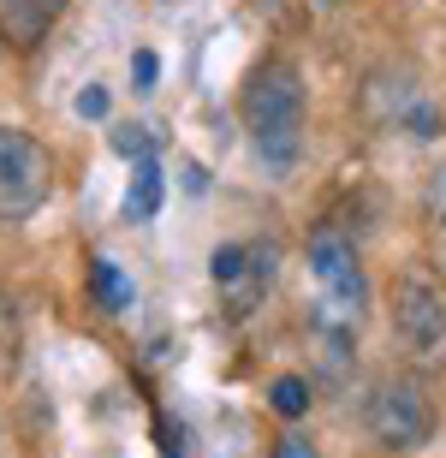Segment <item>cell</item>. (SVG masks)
<instances>
[{"instance_id": "cell-1", "label": "cell", "mask_w": 446, "mask_h": 458, "mask_svg": "<svg viewBox=\"0 0 446 458\" xmlns=\"http://www.w3.org/2000/svg\"><path fill=\"white\" fill-rule=\"evenodd\" d=\"M304 78H298L292 60L280 54H262L250 78H244V96H239V114H244V131L257 143V161L268 167V179H286L304 155Z\"/></svg>"}, {"instance_id": "cell-2", "label": "cell", "mask_w": 446, "mask_h": 458, "mask_svg": "<svg viewBox=\"0 0 446 458\" xmlns=\"http://www.w3.org/2000/svg\"><path fill=\"white\" fill-rule=\"evenodd\" d=\"M393 340L411 369H446V292L429 274L393 280Z\"/></svg>"}, {"instance_id": "cell-3", "label": "cell", "mask_w": 446, "mask_h": 458, "mask_svg": "<svg viewBox=\"0 0 446 458\" xmlns=\"http://www.w3.org/2000/svg\"><path fill=\"white\" fill-rule=\"evenodd\" d=\"M363 423H369L375 446H387V453H417V446H429V435H434V399L417 375H381L375 387H369Z\"/></svg>"}, {"instance_id": "cell-4", "label": "cell", "mask_w": 446, "mask_h": 458, "mask_svg": "<svg viewBox=\"0 0 446 458\" xmlns=\"http://www.w3.org/2000/svg\"><path fill=\"white\" fill-rule=\"evenodd\" d=\"M54 191V155L24 125H0V221L24 226Z\"/></svg>"}, {"instance_id": "cell-5", "label": "cell", "mask_w": 446, "mask_h": 458, "mask_svg": "<svg viewBox=\"0 0 446 458\" xmlns=\"http://www.w3.org/2000/svg\"><path fill=\"white\" fill-rule=\"evenodd\" d=\"M309 274L322 280V292L333 298L340 316H358L363 310V268H358V238L340 233V226H316L304 244Z\"/></svg>"}, {"instance_id": "cell-6", "label": "cell", "mask_w": 446, "mask_h": 458, "mask_svg": "<svg viewBox=\"0 0 446 458\" xmlns=\"http://www.w3.org/2000/svg\"><path fill=\"white\" fill-rule=\"evenodd\" d=\"M54 18H60V0H0V48L36 54L48 42Z\"/></svg>"}, {"instance_id": "cell-7", "label": "cell", "mask_w": 446, "mask_h": 458, "mask_svg": "<svg viewBox=\"0 0 446 458\" xmlns=\"http://www.w3.org/2000/svg\"><path fill=\"white\" fill-rule=\"evenodd\" d=\"M161 197H167L161 167H155V161H138V179H131V191H125V221H149L155 208H161Z\"/></svg>"}, {"instance_id": "cell-8", "label": "cell", "mask_w": 446, "mask_h": 458, "mask_svg": "<svg viewBox=\"0 0 446 458\" xmlns=\"http://www.w3.org/2000/svg\"><path fill=\"white\" fill-rule=\"evenodd\" d=\"M89 286H96V304H102V310H125V304H131V286H125V274L114 268L107 256L89 262Z\"/></svg>"}, {"instance_id": "cell-9", "label": "cell", "mask_w": 446, "mask_h": 458, "mask_svg": "<svg viewBox=\"0 0 446 458\" xmlns=\"http://www.w3.org/2000/svg\"><path fill=\"white\" fill-rule=\"evenodd\" d=\"M268 405H274L286 423H298V417H304L316 399H309V381H304V375H280L274 387H268Z\"/></svg>"}, {"instance_id": "cell-10", "label": "cell", "mask_w": 446, "mask_h": 458, "mask_svg": "<svg viewBox=\"0 0 446 458\" xmlns=\"http://www.w3.org/2000/svg\"><path fill=\"white\" fill-rule=\"evenodd\" d=\"M18 352H24V322H18L13 298H0V375L18 369Z\"/></svg>"}, {"instance_id": "cell-11", "label": "cell", "mask_w": 446, "mask_h": 458, "mask_svg": "<svg viewBox=\"0 0 446 458\" xmlns=\"http://www.w3.org/2000/svg\"><path fill=\"white\" fill-rule=\"evenodd\" d=\"M423 208H429V238H434V250L446 256V167H434V179H429V197H423Z\"/></svg>"}, {"instance_id": "cell-12", "label": "cell", "mask_w": 446, "mask_h": 458, "mask_svg": "<svg viewBox=\"0 0 446 458\" xmlns=\"http://www.w3.org/2000/svg\"><path fill=\"white\" fill-rule=\"evenodd\" d=\"M114 149L131 155V161H155V137L143 125H114Z\"/></svg>"}, {"instance_id": "cell-13", "label": "cell", "mask_w": 446, "mask_h": 458, "mask_svg": "<svg viewBox=\"0 0 446 458\" xmlns=\"http://www.w3.org/2000/svg\"><path fill=\"white\" fill-rule=\"evenodd\" d=\"M274 458H322V453L309 446V435H280V441H274Z\"/></svg>"}, {"instance_id": "cell-14", "label": "cell", "mask_w": 446, "mask_h": 458, "mask_svg": "<svg viewBox=\"0 0 446 458\" xmlns=\"http://www.w3.org/2000/svg\"><path fill=\"white\" fill-rule=\"evenodd\" d=\"M78 114H84V119H107V89H102V84H89L84 96H78Z\"/></svg>"}, {"instance_id": "cell-15", "label": "cell", "mask_w": 446, "mask_h": 458, "mask_svg": "<svg viewBox=\"0 0 446 458\" xmlns=\"http://www.w3.org/2000/svg\"><path fill=\"white\" fill-rule=\"evenodd\" d=\"M155 66H161V60H155L149 48H138V60H131V84H138V89H149V84H155Z\"/></svg>"}, {"instance_id": "cell-16", "label": "cell", "mask_w": 446, "mask_h": 458, "mask_svg": "<svg viewBox=\"0 0 446 458\" xmlns=\"http://www.w3.org/2000/svg\"><path fill=\"white\" fill-rule=\"evenodd\" d=\"M441 262H446V256H441Z\"/></svg>"}]
</instances>
